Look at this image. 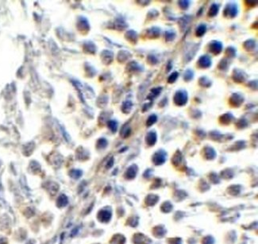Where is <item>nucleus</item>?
<instances>
[{"mask_svg": "<svg viewBox=\"0 0 258 244\" xmlns=\"http://www.w3.org/2000/svg\"><path fill=\"white\" fill-rule=\"evenodd\" d=\"M188 100V96L187 93L184 91H179L174 96V102L176 103V105H184L187 103Z\"/></svg>", "mask_w": 258, "mask_h": 244, "instance_id": "nucleus-1", "label": "nucleus"}, {"mask_svg": "<svg viewBox=\"0 0 258 244\" xmlns=\"http://www.w3.org/2000/svg\"><path fill=\"white\" fill-rule=\"evenodd\" d=\"M209 50H211V52H212L214 54H219V53H221L222 50V44L218 41H214L211 44Z\"/></svg>", "mask_w": 258, "mask_h": 244, "instance_id": "nucleus-2", "label": "nucleus"}, {"mask_svg": "<svg viewBox=\"0 0 258 244\" xmlns=\"http://www.w3.org/2000/svg\"><path fill=\"white\" fill-rule=\"evenodd\" d=\"M198 64L200 68H208L209 66H211V58L208 56H201L198 60Z\"/></svg>", "mask_w": 258, "mask_h": 244, "instance_id": "nucleus-3", "label": "nucleus"}, {"mask_svg": "<svg viewBox=\"0 0 258 244\" xmlns=\"http://www.w3.org/2000/svg\"><path fill=\"white\" fill-rule=\"evenodd\" d=\"M229 8H225V12L228 11L227 13H225V16H231L234 17L236 16L237 14V12H238V10H237V7L235 5L232 4V5H228Z\"/></svg>", "mask_w": 258, "mask_h": 244, "instance_id": "nucleus-4", "label": "nucleus"}, {"mask_svg": "<svg viewBox=\"0 0 258 244\" xmlns=\"http://www.w3.org/2000/svg\"><path fill=\"white\" fill-rule=\"evenodd\" d=\"M67 204H68V198L66 197V196L64 194L60 196L59 198L57 199L56 205L58 207H64V206H66Z\"/></svg>", "mask_w": 258, "mask_h": 244, "instance_id": "nucleus-5", "label": "nucleus"}, {"mask_svg": "<svg viewBox=\"0 0 258 244\" xmlns=\"http://www.w3.org/2000/svg\"><path fill=\"white\" fill-rule=\"evenodd\" d=\"M146 141L147 143L149 145H154L156 141V134L153 132H149L146 138Z\"/></svg>", "mask_w": 258, "mask_h": 244, "instance_id": "nucleus-6", "label": "nucleus"}, {"mask_svg": "<svg viewBox=\"0 0 258 244\" xmlns=\"http://www.w3.org/2000/svg\"><path fill=\"white\" fill-rule=\"evenodd\" d=\"M206 26L205 25H200L199 27L197 28V30H196V36L198 37H201L206 32Z\"/></svg>", "mask_w": 258, "mask_h": 244, "instance_id": "nucleus-7", "label": "nucleus"}, {"mask_svg": "<svg viewBox=\"0 0 258 244\" xmlns=\"http://www.w3.org/2000/svg\"><path fill=\"white\" fill-rule=\"evenodd\" d=\"M218 11V6H217V5H215V4H213V5L211 6V7L210 10H209V14H208L209 16H211V17L215 16V15H216V14H217Z\"/></svg>", "mask_w": 258, "mask_h": 244, "instance_id": "nucleus-8", "label": "nucleus"}, {"mask_svg": "<svg viewBox=\"0 0 258 244\" xmlns=\"http://www.w3.org/2000/svg\"><path fill=\"white\" fill-rule=\"evenodd\" d=\"M156 116L155 115H152V116H149V119L147 120V125L148 126H151L152 125L154 122H156Z\"/></svg>", "mask_w": 258, "mask_h": 244, "instance_id": "nucleus-9", "label": "nucleus"}, {"mask_svg": "<svg viewBox=\"0 0 258 244\" xmlns=\"http://www.w3.org/2000/svg\"><path fill=\"white\" fill-rule=\"evenodd\" d=\"M178 75H179V74L177 73H176V72H175V73H172V75L169 76V83L175 82V80H176V78H177V76H178Z\"/></svg>", "mask_w": 258, "mask_h": 244, "instance_id": "nucleus-10", "label": "nucleus"}, {"mask_svg": "<svg viewBox=\"0 0 258 244\" xmlns=\"http://www.w3.org/2000/svg\"><path fill=\"white\" fill-rule=\"evenodd\" d=\"M108 125H109L110 128L111 129V130H113V131H116V129H117V123H116L114 121H110V122H109Z\"/></svg>", "mask_w": 258, "mask_h": 244, "instance_id": "nucleus-11", "label": "nucleus"}]
</instances>
